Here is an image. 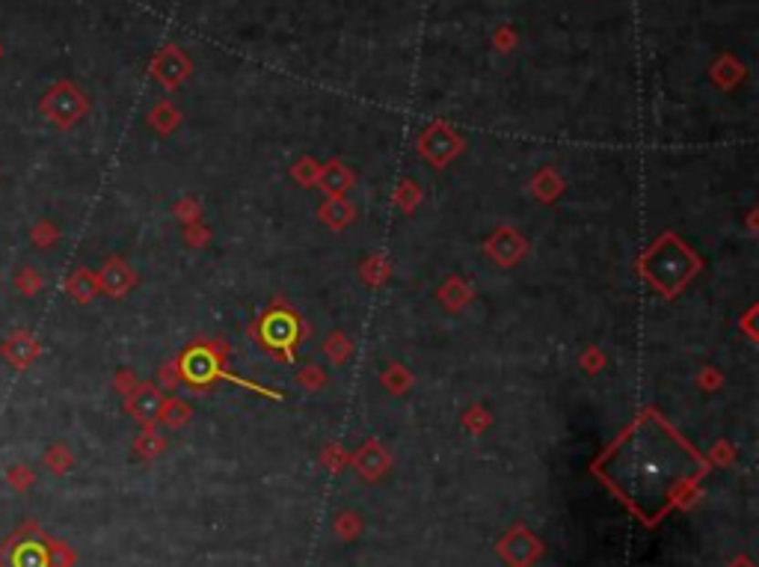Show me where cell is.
I'll return each mask as SVG.
<instances>
[{"instance_id": "obj_5", "label": "cell", "mask_w": 759, "mask_h": 567, "mask_svg": "<svg viewBox=\"0 0 759 567\" xmlns=\"http://www.w3.org/2000/svg\"><path fill=\"white\" fill-rule=\"evenodd\" d=\"M45 464L51 472H63L66 464H68V457H66V448H51V452L45 455Z\"/></svg>"}, {"instance_id": "obj_2", "label": "cell", "mask_w": 759, "mask_h": 567, "mask_svg": "<svg viewBox=\"0 0 759 567\" xmlns=\"http://www.w3.org/2000/svg\"><path fill=\"white\" fill-rule=\"evenodd\" d=\"M4 357L12 369H27V365L39 357V341H36L27 330H12L4 339Z\"/></svg>"}, {"instance_id": "obj_1", "label": "cell", "mask_w": 759, "mask_h": 567, "mask_svg": "<svg viewBox=\"0 0 759 567\" xmlns=\"http://www.w3.org/2000/svg\"><path fill=\"white\" fill-rule=\"evenodd\" d=\"M80 92L71 84H57L54 89H47V96L42 99V113L47 120H54L57 125H71L80 116Z\"/></svg>"}, {"instance_id": "obj_3", "label": "cell", "mask_w": 759, "mask_h": 567, "mask_svg": "<svg viewBox=\"0 0 759 567\" xmlns=\"http://www.w3.org/2000/svg\"><path fill=\"white\" fill-rule=\"evenodd\" d=\"M33 478H36V476H33V472H30L27 467H24V464H16V467L6 469V481H9L16 490H27L30 484H33Z\"/></svg>"}, {"instance_id": "obj_4", "label": "cell", "mask_w": 759, "mask_h": 567, "mask_svg": "<svg viewBox=\"0 0 759 567\" xmlns=\"http://www.w3.org/2000/svg\"><path fill=\"white\" fill-rule=\"evenodd\" d=\"M16 286H18V291H21V294H36V291L42 289V277L36 274V270L24 268L21 274L16 277Z\"/></svg>"}, {"instance_id": "obj_6", "label": "cell", "mask_w": 759, "mask_h": 567, "mask_svg": "<svg viewBox=\"0 0 759 567\" xmlns=\"http://www.w3.org/2000/svg\"><path fill=\"white\" fill-rule=\"evenodd\" d=\"M0 57H4V48H0Z\"/></svg>"}]
</instances>
